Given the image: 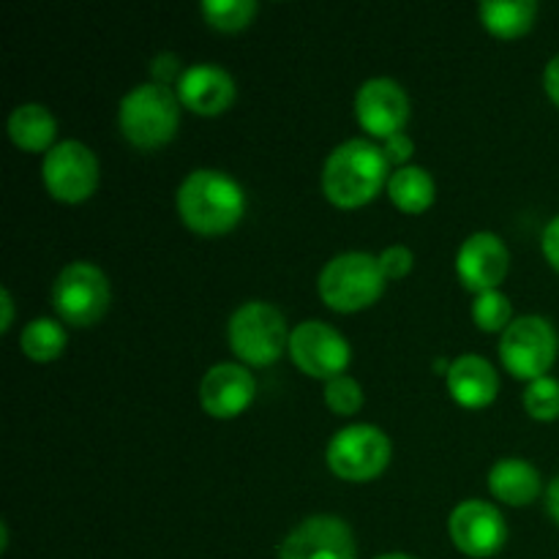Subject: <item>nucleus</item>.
<instances>
[{
    "label": "nucleus",
    "instance_id": "f257e3e1",
    "mask_svg": "<svg viewBox=\"0 0 559 559\" xmlns=\"http://www.w3.org/2000/svg\"><path fill=\"white\" fill-rule=\"evenodd\" d=\"M388 156L371 140H347L322 167V191L338 207H358L374 200L388 178Z\"/></svg>",
    "mask_w": 559,
    "mask_h": 559
},
{
    "label": "nucleus",
    "instance_id": "f03ea898",
    "mask_svg": "<svg viewBox=\"0 0 559 559\" xmlns=\"http://www.w3.org/2000/svg\"><path fill=\"white\" fill-rule=\"evenodd\" d=\"M246 197L235 178L218 169H197L180 183L178 213L194 233H229L243 218Z\"/></svg>",
    "mask_w": 559,
    "mask_h": 559
},
{
    "label": "nucleus",
    "instance_id": "7ed1b4c3",
    "mask_svg": "<svg viewBox=\"0 0 559 559\" xmlns=\"http://www.w3.org/2000/svg\"><path fill=\"white\" fill-rule=\"evenodd\" d=\"M120 131L136 147H158L169 142L180 123V98L158 82L131 87L120 102Z\"/></svg>",
    "mask_w": 559,
    "mask_h": 559
},
{
    "label": "nucleus",
    "instance_id": "20e7f679",
    "mask_svg": "<svg viewBox=\"0 0 559 559\" xmlns=\"http://www.w3.org/2000/svg\"><path fill=\"white\" fill-rule=\"evenodd\" d=\"M385 289L380 260L366 251H344L320 273V295L331 309L360 311L374 304Z\"/></svg>",
    "mask_w": 559,
    "mask_h": 559
},
{
    "label": "nucleus",
    "instance_id": "39448f33",
    "mask_svg": "<svg viewBox=\"0 0 559 559\" xmlns=\"http://www.w3.org/2000/svg\"><path fill=\"white\" fill-rule=\"evenodd\" d=\"M229 347L251 366H271L289 347L287 320L265 300L243 304L229 320Z\"/></svg>",
    "mask_w": 559,
    "mask_h": 559
},
{
    "label": "nucleus",
    "instance_id": "423d86ee",
    "mask_svg": "<svg viewBox=\"0 0 559 559\" xmlns=\"http://www.w3.org/2000/svg\"><path fill=\"white\" fill-rule=\"evenodd\" d=\"M52 306L69 325L87 328L109 309V282L93 262H71L52 284Z\"/></svg>",
    "mask_w": 559,
    "mask_h": 559
},
{
    "label": "nucleus",
    "instance_id": "0eeeda50",
    "mask_svg": "<svg viewBox=\"0 0 559 559\" xmlns=\"http://www.w3.org/2000/svg\"><path fill=\"white\" fill-rule=\"evenodd\" d=\"M325 459L328 467L338 478L364 484V480L377 478L388 467V462H391V440L377 426L355 424L336 431V437L328 442Z\"/></svg>",
    "mask_w": 559,
    "mask_h": 559
},
{
    "label": "nucleus",
    "instance_id": "6e6552de",
    "mask_svg": "<svg viewBox=\"0 0 559 559\" xmlns=\"http://www.w3.org/2000/svg\"><path fill=\"white\" fill-rule=\"evenodd\" d=\"M500 358L519 380H540L557 358V333L544 317H519L506 328L500 342Z\"/></svg>",
    "mask_w": 559,
    "mask_h": 559
},
{
    "label": "nucleus",
    "instance_id": "1a4fd4ad",
    "mask_svg": "<svg viewBox=\"0 0 559 559\" xmlns=\"http://www.w3.org/2000/svg\"><path fill=\"white\" fill-rule=\"evenodd\" d=\"M41 178L49 194L60 202H82L96 191L98 162L80 140H63L44 156Z\"/></svg>",
    "mask_w": 559,
    "mask_h": 559
},
{
    "label": "nucleus",
    "instance_id": "9d476101",
    "mask_svg": "<svg viewBox=\"0 0 559 559\" xmlns=\"http://www.w3.org/2000/svg\"><path fill=\"white\" fill-rule=\"evenodd\" d=\"M287 349L306 374L320 377L325 382L344 374V369L349 366V358H353V349H349L347 338L336 328L320 320L300 322L298 328H293Z\"/></svg>",
    "mask_w": 559,
    "mask_h": 559
},
{
    "label": "nucleus",
    "instance_id": "9b49d317",
    "mask_svg": "<svg viewBox=\"0 0 559 559\" xmlns=\"http://www.w3.org/2000/svg\"><path fill=\"white\" fill-rule=\"evenodd\" d=\"M278 559H355L353 530L338 516H311L284 538Z\"/></svg>",
    "mask_w": 559,
    "mask_h": 559
},
{
    "label": "nucleus",
    "instance_id": "f8f14e48",
    "mask_svg": "<svg viewBox=\"0 0 559 559\" xmlns=\"http://www.w3.org/2000/svg\"><path fill=\"white\" fill-rule=\"evenodd\" d=\"M448 530L456 549L467 557L497 555L508 540L506 519L491 502L484 500H467L453 508Z\"/></svg>",
    "mask_w": 559,
    "mask_h": 559
},
{
    "label": "nucleus",
    "instance_id": "ddd939ff",
    "mask_svg": "<svg viewBox=\"0 0 559 559\" xmlns=\"http://www.w3.org/2000/svg\"><path fill=\"white\" fill-rule=\"evenodd\" d=\"M355 112H358L360 126L369 134L388 140V136L399 134L407 123L409 98L396 80L374 76V80H366L360 85L358 96H355Z\"/></svg>",
    "mask_w": 559,
    "mask_h": 559
},
{
    "label": "nucleus",
    "instance_id": "4468645a",
    "mask_svg": "<svg viewBox=\"0 0 559 559\" xmlns=\"http://www.w3.org/2000/svg\"><path fill=\"white\" fill-rule=\"evenodd\" d=\"M257 382L240 364H216L200 382V402L213 418H235L254 402Z\"/></svg>",
    "mask_w": 559,
    "mask_h": 559
},
{
    "label": "nucleus",
    "instance_id": "2eb2a0df",
    "mask_svg": "<svg viewBox=\"0 0 559 559\" xmlns=\"http://www.w3.org/2000/svg\"><path fill=\"white\" fill-rule=\"evenodd\" d=\"M508 262L511 257H508L506 243L495 233H473L459 249L456 271L473 293H486V289H497V284H502Z\"/></svg>",
    "mask_w": 559,
    "mask_h": 559
},
{
    "label": "nucleus",
    "instance_id": "dca6fc26",
    "mask_svg": "<svg viewBox=\"0 0 559 559\" xmlns=\"http://www.w3.org/2000/svg\"><path fill=\"white\" fill-rule=\"evenodd\" d=\"M178 98L200 115H218L235 102V80L216 63H197L178 80Z\"/></svg>",
    "mask_w": 559,
    "mask_h": 559
},
{
    "label": "nucleus",
    "instance_id": "f3484780",
    "mask_svg": "<svg viewBox=\"0 0 559 559\" xmlns=\"http://www.w3.org/2000/svg\"><path fill=\"white\" fill-rule=\"evenodd\" d=\"M448 391H451L453 402L462 407H486L495 402L497 391H500V380H497L495 366L480 355H462L448 369Z\"/></svg>",
    "mask_w": 559,
    "mask_h": 559
},
{
    "label": "nucleus",
    "instance_id": "a211bd4d",
    "mask_svg": "<svg viewBox=\"0 0 559 559\" xmlns=\"http://www.w3.org/2000/svg\"><path fill=\"white\" fill-rule=\"evenodd\" d=\"M540 473L524 459H500L489 473V489L508 506H530L540 495Z\"/></svg>",
    "mask_w": 559,
    "mask_h": 559
},
{
    "label": "nucleus",
    "instance_id": "6ab92c4d",
    "mask_svg": "<svg viewBox=\"0 0 559 559\" xmlns=\"http://www.w3.org/2000/svg\"><path fill=\"white\" fill-rule=\"evenodd\" d=\"M55 131H58V123H55L52 112L44 104H20L9 115V136L22 151H44V147H49L55 140Z\"/></svg>",
    "mask_w": 559,
    "mask_h": 559
},
{
    "label": "nucleus",
    "instance_id": "aec40b11",
    "mask_svg": "<svg viewBox=\"0 0 559 559\" xmlns=\"http://www.w3.org/2000/svg\"><path fill=\"white\" fill-rule=\"evenodd\" d=\"M388 194H391L393 205L402 207L404 213H420L435 202L437 186L429 169L418 167V164H404L388 180Z\"/></svg>",
    "mask_w": 559,
    "mask_h": 559
},
{
    "label": "nucleus",
    "instance_id": "412c9836",
    "mask_svg": "<svg viewBox=\"0 0 559 559\" xmlns=\"http://www.w3.org/2000/svg\"><path fill=\"white\" fill-rule=\"evenodd\" d=\"M478 14L491 33L502 38H516L533 27L538 3L535 0H486Z\"/></svg>",
    "mask_w": 559,
    "mask_h": 559
},
{
    "label": "nucleus",
    "instance_id": "4be33fe9",
    "mask_svg": "<svg viewBox=\"0 0 559 559\" xmlns=\"http://www.w3.org/2000/svg\"><path fill=\"white\" fill-rule=\"evenodd\" d=\"M20 347L33 360H52L66 349V331L58 320L38 317L27 322L20 336Z\"/></svg>",
    "mask_w": 559,
    "mask_h": 559
},
{
    "label": "nucleus",
    "instance_id": "5701e85b",
    "mask_svg": "<svg viewBox=\"0 0 559 559\" xmlns=\"http://www.w3.org/2000/svg\"><path fill=\"white\" fill-rule=\"evenodd\" d=\"M202 14L218 31H240L257 14L254 0H205Z\"/></svg>",
    "mask_w": 559,
    "mask_h": 559
},
{
    "label": "nucleus",
    "instance_id": "b1692460",
    "mask_svg": "<svg viewBox=\"0 0 559 559\" xmlns=\"http://www.w3.org/2000/svg\"><path fill=\"white\" fill-rule=\"evenodd\" d=\"M511 300L500 293V289H486V293L475 295L473 304V320L475 325L484 331H502L511 325Z\"/></svg>",
    "mask_w": 559,
    "mask_h": 559
},
{
    "label": "nucleus",
    "instance_id": "393cba45",
    "mask_svg": "<svg viewBox=\"0 0 559 559\" xmlns=\"http://www.w3.org/2000/svg\"><path fill=\"white\" fill-rule=\"evenodd\" d=\"M524 407L535 420H557L559 418V380L555 377H540L530 382L524 391Z\"/></svg>",
    "mask_w": 559,
    "mask_h": 559
},
{
    "label": "nucleus",
    "instance_id": "a878e982",
    "mask_svg": "<svg viewBox=\"0 0 559 559\" xmlns=\"http://www.w3.org/2000/svg\"><path fill=\"white\" fill-rule=\"evenodd\" d=\"M325 404L336 415H353L364 407V391L347 374H338L325 382Z\"/></svg>",
    "mask_w": 559,
    "mask_h": 559
},
{
    "label": "nucleus",
    "instance_id": "bb28decb",
    "mask_svg": "<svg viewBox=\"0 0 559 559\" xmlns=\"http://www.w3.org/2000/svg\"><path fill=\"white\" fill-rule=\"evenodd\" d=\"M377 260H380L382 276H385V278H402V276H407L409 271H413L415 257H413V251L407 249V246H388V249L382 251Z\"/></svg>",
    "mask_w": 559,
    "mask_h": 559
},
{
    "label": "nucleus",
    "instance_id": "cd10ccee",
    "mask_svg": "<svg viewBox=\"0 0 559 559\" xmlns=\"http://www.w3.org/2000/svg\"><path fill=\"white\" fill-rule=\"evenodd\" d=\"M151 74H153V80L158 82V85H167L169 87V82L175 80V76H183L180 74V58L178 55H173V52H162V55H156V58L151 60Z\"/></svg>",
    "mask_w": 559,
    "mask_h": 559
},
{
    "label": "nucleus",
    "instance_id": "c85d7f7f",
    "mask_svg": "<svg viewBox=\"0 0 559 559\" xmlns=\"http://www.w3.org/2000/svg\"><path fill=\"white\" fill-rule=\"evenodd\" d=\"M382 151H385L388 162L402 164V162H407L409 156H413V140H409V136L404 134V131H399V134L388 136L385 147H382Z\"/></svg>",
    "mask_w": 559,
    "mask_h": 559
},
{
    "label": "nucleus",
    "instance_id": "c756f323",
    "mask_svg": "<svg viewBox=\"0 0 559 559\" xmlns=\"http://www.w3.org/2000/svg\"><path fill=\"white\" fill-rule=\"evenodd\" d=\"M544 254L559 271V216L551 218L544 229Z\"/></svg>",
    "mask_w": 559,
    "mask_h": 559
},
{
    "label": "nucleus",
    "instance_id": "7c9ffc66",
    "mask_svg": "<svg viewBox=\"0 0 559 559\" xmlns=\"http://www.w3.org/2000/svg\"><path fill=\"white\" fill-rule=\"evenodd\" d=\"M544 85H546V93L551 96V102H555L559 107V55H557V58H551L549 66H546Z\"/></svg>",
    "mask_w": 559,
    "mask_h": 559
},
{
    "label": "nucleus",
    "instance_id": "2f4dec72",
    "mask_svg": "<svg viewBox=\"0 0 559 559\" xmlns=\"http://www.w3.org/2000/svg\"><path fill=\"white\" fill-rule=\"evenodd\" d=\"M0 311H3V317H0V331H9L11 320H14V300H11V293L5 287H0Z\"/></svg>",
    "mask_w": 559,
    "mask_h": 559
},
{
    "label": "nucleus",
    "instance_id": "473e14b6",
    "mask_svg": "<svg viewBox=\"0 0 559 559\" xmlns=\"http://www.w3.org/2000/svg\"><path fill=\"white\" fill-rule=\"evenodd\" d=\"M546 508H549L551 519L559 524V475L549 484V491H546Z\"/></svg>",
    "mask_w": 559,
    "mask_h": 559
},
{
    "label": "nucleus",
    "instance_id": "72a5a7b5",
    "mask_svg": "<svg viewBox=\"0 0 559 559\" xmlns=\"http://www.w3.org/2000/svg\"><path fill=\"white\" fill-rule=\"evenodd\" d=\"M377 559H415V557H409V555H399V551H393V555H382V557H377Z\"/></svg>",
    "mask_w": 559,
    "mask_h": 559
}]
</instances>
